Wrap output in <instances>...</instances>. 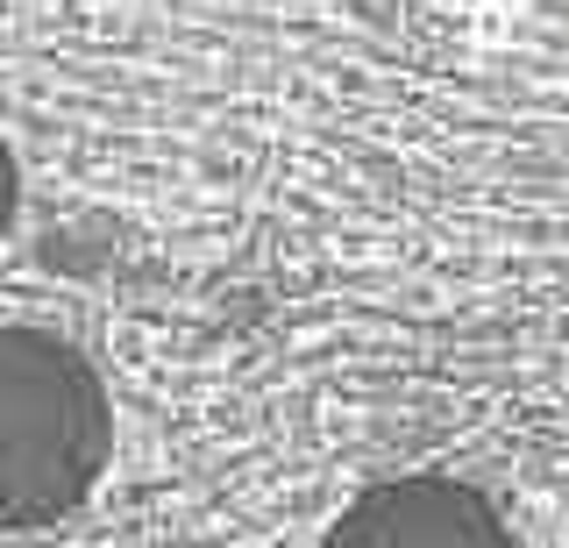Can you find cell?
Segmentation results:
<instances>
[{
    "label": "cell",
    "mask_w": 569,
    "mask_h": 548,
    "mask_svg": "<svg viewBox=\"0 0 569 548\" xmlns=\"http://www.w3.org/2000/svg\"><path fill=\"white\" fill-rule=\"evenodd\" d=\"M114 441L100 370L50 328H0V527L64 520Z\"/></svg>",
    "instance_id": "1"
},
{
    "label": "cell",
    "mask_w": 569,
    "mask_h": 548,
    "mask_svg": "<svg viewBox=\"0 0 569 548\" xmlns=\"http://www.w3.org/2000/svg\"><path fill=\"white\" fill-rule=\"evenodd\" d=\"M14 200H22V179H14V157H8V143H0V236L14 228Z\"/></svg>",
    "instance_id": "3"
},
{
    "label": "cell",
    "mask_w": 569,
    "mask_h": 548,
    "mask_svg": "<svg viewBox=\"0 0 569 548\" xmlns=\"http://www.w3.org/2000/svg\"><path fill=\"white\" fill-rule=\"evenodd\" d=\"M328 548H512V527L498 520L485 491L456 485V477H406V485L363 491Z\"/></svg>",
    "instance_id": "2"
}]
</instances>
